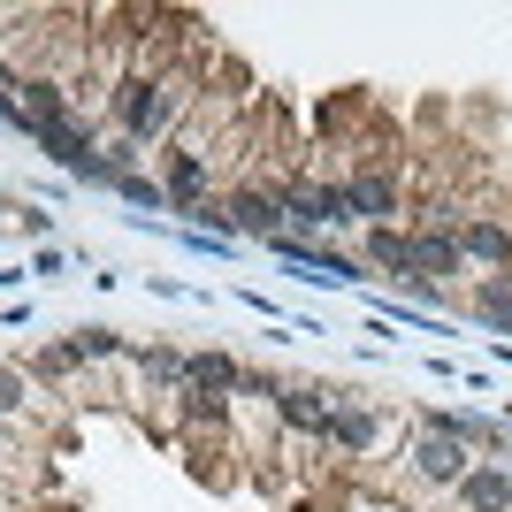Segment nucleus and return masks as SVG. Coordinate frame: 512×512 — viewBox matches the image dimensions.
Here are the masks:
<instances>
[{
	"label": "nucleus",
	"mask_w": 512,
	"mask_h": 512,
	"mask_svg": "<svg viewBox=\"0 0 512 512\" xmlns=\"http://www.w3.org/2000/svg\"><path fill=\"white\" fill-rule=\"evenodd\" d=\"M184 375H192V390H230V383H245V375H237L230 360H222V352H199V360H184Z\"/></svg>",
	"instance_id": "8"
},
{
	"label": "nucleus",
	"mask_w": 512,
	"mask_h": 512,
	"mask_svg": "<svg viewBox=\"0 0 512 512\" xmlns=\"http://www.w3.org/2000/svg\"><path fill=\"white\" fill-rule=\"evenodd\" d=\"M199 192H207V161H199V153H169V199L192 207Z\"/></svg>",
	"instance_id": "7"
},
{
	"label": "nucleus",
	"mask_w": 512,
	"mask_h": 512,
	"mask_svg": "<svg viewBox=\"0 0 512 512\" xmlns=\"http://www.w3.org/2000/svg\"><path fill=\"white\" fill-rule=\"evenodd\" d=\"M459 497H467L474 512H512V474H505V467H482V474H467V482H459Z\"/></svg>",
	"instance_id": "5"
},
{
	"label": "nucleus",
	"mask_w": 512,
	"mask_h": 512,
	"mask_svg": "<svg viewBox=\"0 0 512 512\" xmlns=\"http://www.w3.org/2000/svg\"><path fill=\"white\" fill-rule=\"evenodd\" d=\"M283 421H291V428H321V436H329V406H321V390H283Z\"/></svg>",
	"instance_id": "9"
},
{
	"label": "nucleus",
	"mask_w": 512,
	"mask_h": 512,
	"mask_svg": "<svg viewBox=\"0 0 512 512\" xmlns=\"http://www.w3.org/2000/svg\"><path fill=\"white\" fill-rule=\"evenodd\" d=\"M107 352H115L107 329H77V337H69V360H107Z\"/></svg>",
	"instance_id": "14"
},
{
	"label": "nucleus",
	"mask_w": 512,
	"mask_h": 512,
	"mask_svg": "<svg viewBox=\"0 0 512 512\" xmlns=\"http://www.w3.org/2000/svg\"><path fill=\"white\" fill-rule=\"evenodd\" d=\"M291 214H299L306 230H321V222H352V192H337V184H306V192H291Z\"/></svg>",
	"instance_id": "3"
},
{
	"label": "nucleus",
	"mask_w": 512,
	"mask_h": 512,
	"mask_svg": "<svg viewBox=\"0 0 512 512\" xmlns=\"http://www.w3.org/2000/svg\"><path fill=\"white\" fill-rule=\"evenodd\" d=\"M230 222H237V230H276V222H283V207H276V199H237V207H230Z\"/></svg>",
	"instance_id": "12"
},
{
	"label": "nucleus",
	"mask_w": 512,
	"mask_h": 512,
	"mask_svg": "<svg viewBox=\"0 0 512 512\" xmlns=\"http://www.w3.org/2000/svg\"><path fill=\"white\" fill-rule=\"evenodd\" d=\"M169 85H146V77H138V85H123V130L130 138H153V130L169 123Z\"/></svg>",
	"instance_id": "2"
},
{
	"label": "nucleus",
	"mask_w": 512,
	"mask_h": 512,
	"mask_svg": "<svg viewBox=\"0 0 512 512\" xmlns=\"http://www.w3.org/2000/svg\"><path fill=\"white\" fill-rule=\"evenodd\" d=\"M367 253L383 260L390 276H413V245H406V237H390V230H375V245H367Z\"/></svg>",
	"instance_id": "13"
},
{
	"label": "nucleus",
	"mask_w": 512,
	"mask_h": 512,
	"mask_svg": "<svg viewBox=\"0 0 512 512\" xmlns=\"http://www.w3.org/2000/svg\"><path fill=\"white\" fill-rule=\"evenodd\" d=\"M482 314H490L497 329H512V291H505V283H490V291H482Z\"/></svg>",
	"instance_id": "15"
},
{
	"label": "nucleus",
	"mask_w": 512,
	"mask_h": 512,
	"mask_svg": "<svg viewBox=\"0 0 512 512\" xmlns=\"http://www.w3.org/2000/svg\"><path fill=\"white\" fill-rule=\"evenodd\" d=\"M459 245H467V253H482V260H512V230H505V222H474Z\"/></svg>",
	"instance_id": "10"
},
{
	"label": "nucleus",
	"mask_w": 512,
	"mask_h": 512,
	"mask_svg": "<svg viewBox=\"0 0 512 512\" xmlns=\"http://www.w3.org/2000/svg\"><path fill=\"white\" fill-rule=\"evenodd\" d=\"M390 207H398V184H390L383 169H367L360 184H352V214H367V222H390Z\"/></svg>",
	"instance_id": "6"
},
{
	"label": "nucleus",
	"mask_w": 512,
	"mask_h": 512,
	"mask_svg": "<svg viewBox=\"0 0 512 512\" xmlns=\"http://www.w3.org/2000/svg\"><path fill=\"white\" fill-rule=\"evenodd\" d=\"M459 260H467V245H459L451 230H421L413 237V276H451Z\"/></svg>",
	"instance_id": "4"
},
{
	"label": "nucleus",
	"mask_w": 512,
	"mask_h": 512,
	"mask_svg": "<svg viewBox=\"0 0 512 512\" xmlns=\"http://www.w3.org/2000/svg\"><path fill=\"white\" fill-rule=\"evenodd\" d=\"M23 398H31V390H23V375H8V367H0V413H16Z\"/></svg>",
	"instance_id": "16"
},
{
	"label": "nucleus",
	"mask_w": 512,
	"mask_h": 512,
	"mask_svg": "<svg viewBox=\"0 0 512 512\" xmlns=\"http://www.w3.org/2000/svg\"><path fill=\"white\" fill-rule=\"evenodd\" d=\"M329 436H337V444H367V436H375V421H367L360 406H329Z\"/></svg>",
	"instance_id": "11"
},
{
	"label": "nucleus",
	"mask_w": 512,
	"mask_h": 512,
	"mask_svg": "<svg viewBox=\"0 0 512 512\" xmlns=\"http://www.w3.org/2000/svg\"><path fill=\"white\" fill-rule=\"evenodd\" d=\"M413 467H421L428 482H467V444H459L451 428H428L421 444H413Z\"/></svg>",
	"instance_id": "1"
}]
</instances>
